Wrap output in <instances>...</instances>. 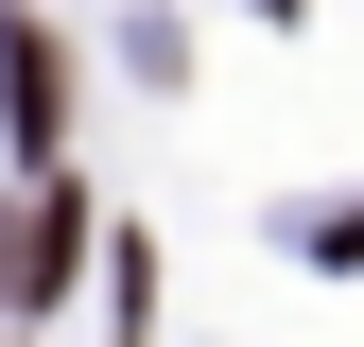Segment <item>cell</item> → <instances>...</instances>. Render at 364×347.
<instances>
[{
  "label": "cell",
  "mask_w": 364,
  "mask_h": 347,
  "mask_svg": "<svg viewBox=\"0 0 364 347\" xmlns=\"http://www.w3.org/2000/svg\"><path fill=\"white\" fill-rule=\"evenodd\" d=\"M70 243H87V208H70V191H35V208H18V243H0V278L53 295V278H70Z\"/></svg>",
  "instance_id": "cell-1"
},
{
  "label": "cell",
  "mask_w": 364,
  "mask_h": 347,
  "mask_svg": "<svg viewBox=\"0 0 364 347\" xmlns=\"http://www.w3.org/2000/svg\"><path fill=\"white\" fill-rule=\"evenodd\" d=\"M0 105H18V139H53V35H0Z\"/></svg>",
  "instance_id": "cell-2"
}]
</instances>
